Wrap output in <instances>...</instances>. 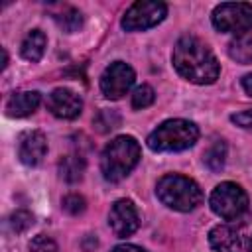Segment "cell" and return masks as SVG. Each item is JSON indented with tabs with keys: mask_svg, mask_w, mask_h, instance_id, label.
Wrapping results in <instances>:
<instances>
[{
	"mask_svg": "<svg viewBox=\"0 0 252 252\" xmlns=\"http://www.w3.org/2000/svg\"><path fill=\"white\" fill-rule=\"evenodd\" d=\"M209 244L215 252H242L240 234L228 224H217L209 230Z\"/></svg>",
	"mask_w": 252,
	"mask_h": 252,
	"instance_id": "12",
	"label": "cell"
},
{
	"mask_svg": "<svg viewBox=\"0 0 252 252\" xmlns=\"http://www.w3.org/2000/svg\"><path fill=\"white\" fill-rule=\"evenodd\" d=\"M209 205L213 209L215 215H219L224 220H234L240 215L246 213L248 209V195L246 191L232 183V181H224L220 185H217L211 193Z\"/></svg>",
	"mask_w": 252,
	"mask_h": 252,
	"instance_id": "5",
	"label": "cell"
},
{
	"mask_svg": "<svg viewBox=\"0 0 252 252\" xmlns=\"http://www.w3.org/2000/svg\"><path fill=\"white\" fill-rule=\"evenodd\" d=\"M108 224L118 238H126V236L134 234L140 226V217H138L136 205L130 199H118L110 207Z\"/></svg>",
	"mask_w": 252,
	"mask_h": 252,
	"instance_id": "9",
	"label": "cell"
},
{
	"mask_svg": "<svg viewBox=\"0 0 252 252\" xmlns=\"http://www.w3.org/2000/svg\"><path fill=\"white\" fill-rule=\"evenodd\" d=\"M156 195L165 207L179 213H189L197 209L203 201L201 187L193 179L177 173L163 175L156 185Z\"/></svg>",
	"mask_w": 252,
	"mask_h": 252,
	"instance_id": "3",
	"label": "cell"
},
{
	"mask_svg": "<svg viewBox=\"0 0 252 252\" xmlns=\"http://www.w3.org/2000/svg\"><path fill=\"white\" fill-rule=\"evenodd\" d=\"M242 89L252 96V73L250 75H244L242 77Z\"/></svg>",
	"mask_w": 252,
	"mask_h": 252,
	"instance_id": "26",
	"label": "cell"
},
{
	"mask_svg": "<svg viewBox=\"0 0 252 252\" xmlns=\"http://www.w3.org/2000/svg\"><path fill=\"white\" fill-rule=\"evenodd\" d=\"M93 124H94V128L98 130V132H108V130H114V128H118L120 126V114L116 112V110H106V108H102L94 118H93Z\"/></svg>",
	"mask_w": 252,
	"mask_h": 252,
	"instance_id": "19",
	"label": "cell"
},
{
	"mask_svg": "<svg viewBox=\"0 0 252 252\" xmlns=\"http://www.w3.org/2000/svg\"><path fill=\"white\" fill-rule=\"evenodd\" d=\"M61 207H63V211H65L67 215H73V217H77V215H81V213L87 209V201H85L81 195H77V193H71V195L63 197V201H61Z\"/></svg>",
	"mask_w": 252,
	"mask_h": 252,
	"instance_id": "22",
	"label": "cell"
},
{
	"mask_svg": "<svg viewBox=\"0 0 252 252\" xmlns=\"http://www.w3.org/2000/svg\"><path fill=\"white\" fill-rule=\"evenodd\" d=\"M134 79H136V73L128 63L114 61L100 75V91L106 98L116 100L130 91V87L134 85Z\"/></svg>",
	"mask_w": 252,
	"mask_h": 252,
	"instance_id": "8",
	"label": "cell"
},
{
	"mask_svg": "<svg viewBox=\"0 0 252 252\" xmlns=\"http://www.w3.org/2000/svg\"><path fill=\"white\" fill-rule=\"evenodd\" d=\"M199 138V128L183 118L161 122L150 136L148 148L154 152H183L191 148Z\"/></svg>",
	"mask_w": 252,
	"mask_h": 252,
	"instance_id": "4",
	"label": "cell"
},
{
	"mask_svg": "<svg viewBox=\"0 0 252 252\" xmlns=\"http://www.w3.org/2000/svg\"><path fill=\"white\" fill-rule=\"evenodd\" d=\"M39 100H41V96H39L37 91H22V93H16L6 102V114L8 116H14V118H24V116L32 114L39 106Z\"/></svg>",
	"mask_w": 252,
	"mask_h": 252,
	"instance_id": "13",
	"label": "cell"
},
{
	"mask_svg": "<svg viewBox=\"0 0 252 252\" xmlns=\"http://www.w3.org/2000/svg\"><path fill=\"white\" fill-rule=\"evenodd\" d=\"M45 45H47V37L41 30H32L28 32V35L22 39V45H20V53L24 59L35 63L43 57L45 53Z\"/></svg>",
	"mask_w": 252,
	"mask_h": 252,
	"instance_id": "14",
	"label": "cell"
},
{
	"mask_svg": "<svg viewBox=\"0 0 252 252\" xmlns=\"http://www.w3.org/2000/svg\"><path fill=\"white\" fill-rule=\"evenodd\" d=\"M140 161V144L132 136H118L100 156V171L106 181H122Z\"/></svg>",
	"mask_w": 252,
	"mask_h": 252,
	"instance_id": "2",
	"label": "cell"
},
{
	"mask_svg": "<svg viewBox=\"0 0 252 252\" xmlns=\"http://www.w3.org/2000/svg\"><path fill=\"white\" fill-rule=\"evenodd\" d=\"M6 65H8V53L6 49H2V69H6Z\"/></svg>",
	"mask_w": 252,
	"mask_h": 252,
	"instance_id": "27",
	"label": "cell"
},
{
	"mask_svg": "<svg viewBox=\"0 0 252 252\" xmlns=\"http://www.w3.org/2000/svg\"><path fill=\"white\" fill-rule=\"evenodd\" d=\"M213 26L219 32L244 35L252 30V4L248 2H222L213 10Z\"/></svg>",
	"mask_w": 252,
	"mask_h": 252,
	"instance_id": "6",
	"label": "cell"
},
{
	"mask_svg": "<svg viewBox=\"0 0 252 252\" xmlns=\"http://www.w3.org/2000/svg\"><path fill=\"white\" fill-rule=\"evenodd\" d=\"M85 158L79 154H69L65 158L59 159V175L67 181V183H77L83 179L85 173Z\"/></svg>",
	"mask_w": 252,
	"mask_h": 252,
	"instance_id": "15",
	"label": "cell"
},
{
	"mask_svg": "<svg viewBox=\"0 0 252 252\" xmlns=\"http://www.w3.org/2000/svg\"><path fill=\"white\" fill-rule=\"evenodd\" d=\"M30 252H57V244L53 242V238L45 234H37L30 242Z\"/></svg>",
	"mask_w": 252,
	"mask_h": 252,
	"instance_id": "23",
	"label": "cell"
},
{
	"mask_svg": "<svg viewBox=\"0 0 252 252\" xmlns=\"http://www.w3.org/2000/svg\"><path fill=\"white\" fill-rule=\"evenodd\" d=\"M154 98H156L154 89H152L150 85H140V87H136L134 93H132V108L142 110V108L150 106V104L154 102Z\"/></svg>",
	"mask_w": 252,
	"mask_h": 252,
	"instance_id": "20",
	"label": "cell"
},
{
	"mask_svg": "<svg viewBox=\"0 0 252 252\" xmlns=\"http://www.w3.org/2000/svg\"><path fill=\"white\" fill-rule=\"evenodd\" d=\"M246 250H248V252H252V236H250V238H248V242H246Z\"/></svg>",
	"mask_w": 252,
	"mask_h": 252,
	"instance_id": "28",
	"label": "cell"
},
{
	"mask_svg": "<svg viewBox=\"0 0 252 252\" xmlns=\"http://www.w3.org/2000/svg\"><path fill=\"white\" fill-rule=\"evenodd\" d=\"M203 161L211 171H220L226 161V144L222 140H215L213 146L203 154Z\"/></svg>",
	"mask_w": 252,
	"mask_h": 252,
	"instance_id": "17",
	"label": "cell"
},
{
	"mask_svg": "<svg viewBox=\"0 0 252 252\" xmlns=\"http://www.w3.org/2000/svg\"><path fill=\"white\" fill-rule=\"evenodd\" d=\"M230 120L240 126V128H246V130H252V108L250 110H242V112H236L230 116Z\"/></svg>",
	"mask_w": 252,
	"mask_h": 252,
	"instance_id": "24",
	"label": "cell"
},
{
	"mask_svg": "<svg viewBox=\"0 0 252 252\" xmlns=\"http://www.w3.org/2000/svg\"><path fill=\"white\" fill-rule=\"evenodd\" d=\"M47 152V140L43 136V132H26L22 138H20V146H18V158L24 165H37L43 156Z\"/></svg>",
	"mask_w": 252,
	"mask_h": 252,
	"instance_id": "11",
	"label": "cell"
},
{
	"mask_svg": "<svg viewBox=\"0 0 252 252\" xmlns=\"http://www.w3.org/2000/svg\"><path fill=\"white\" fill-rule=\"evenodd\" d=\"M47 110L57 118L73 120L83 112V100L71 89L59 87V89L51 91V94L47 96Z\"/></svg>",
	"mask_w": 252,
	"mask_h": 252,
	"instance_id": "10",
	"label": "cell"
},
{
	"mask_svg": "<svg viewBox=\"0 0 252 252\" xmlns=\"http://www.w3.org/2000/svg\"><path fill=\"white\" fill-rule=\"evenodd\" d=\"M167 14V6L158 0H138L122 16V28L126 32H144L158 26Z\"/></svg>",
	"mask_w": 252,
	"mask_h": 252,
	"instance_id": "7",
	"label": "cell"
},
{
	"mask_svg": "<svg viewBox=\"0 0 252 252\" xmlns=\"http://www.w3.org/2000/svg\"><path fill=\"white\" fill-rule=\"evenodd\" d=\"M110 252H148V250H144L142 246H136V244H118Z\"/></svg>",
	"mask_w": 252,
	"mask_h": 252,
	"instance_id": "25",
	"label": "cell"
},
{
	"mask_svg": "<svg viewBox=\"0 0 252 252\" xmlns=\"http://www.w3.org/2000/svg\"><path fill=\"white\" fill-rule=\"evenodd\" d=\"M228 55H230V59H234L240 65L252 63V37L240 35L234 41H230L228 43Z\"/></svg>",
	"mask_w": 252,
	"mask_h": 252,
	"instance_id": "16",
	"label": "cell"
},
{
	"mask_svg": "<svg viewBox=\"0 0 252 252\" xmlns=\"http://www.w3.org/2000/svg\"><path fill=\"white\" fill-rule=\"evenodd\" d=\"M32 224H33V215H32L30 211L20 209V211L12 213V217H10V226H12V230H14L16 234L26 232Z\"/></svg>",
	"mask_w": 252,
	"mask_h": 252,
	"instance_id": "21",
	"label": "cell"
},
{
	"mask_svg": "<svg viewBox=\"0 0 252 252\" xmlns=\"http://www.w3.org/2000/svg\"><path fill=\"white\" fill-rule=\"evenodd\" d=\"M171 59L175 71L195 85H211L220 73V65L209 45L195 35L179 37L173 47Z\"/></svg>",
	"mask_w": 252,
	"mask_h": 252,
	"instance_id": "1",
	"label": "cell"
},
{
	"mask_svg": "<svg viewBox=\"0 0 252 252\" xmlns=\"http://www.w3.org/2000/svg\"><path fill=\"white\" fill-rule=\"evenodd\" d=\"M53 18H55V22L59 24V28H61L63 32H67V33H73V32H77V30L83 26V14H81L77 8H71V6L63 8V10H61L59 14H55Z\"/></svg>",
	"mask_w": 252,
	"mask_h": 252,
	"instance_id": "18",
	"label": "cell"
}]
</instances>
